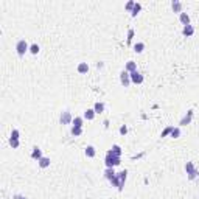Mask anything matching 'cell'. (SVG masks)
Masks as SVG:
<instances>
[{
  "mask_svg": "<svg viewBox=\"0 0 199 199\" xmlns=\"http://www.w3.org/2000/svg\"><path fill=\"white\" fill-rule=\"evenodd\" d=\"M39 51H40V47L38 44H31V45H30V53H31V55H38Z\"/></svg>",
  "mask_w": 199,
  "mask_h": 199,
  "instance_id": "28",
  "label": "cell"
},
{
  "mask_svg": "<svg viewBox=\"0 0 199 199\" xmlns=\"http://www.w3.org/2000/svg\"><path fill=\"white\" fill-rule=\"evenodd\" d=\"M76 72H78L80 75H86V73L89 72V64H87V62H80V64L76 65Z\"/></svg>",
  "mask_w": 199,
  "mask_h": 199,
  "instance_id": "13",
  "label": "cell"
},
{
  "mask_svg": "<svg viewBox=\"0 0 199 199\" xmlns=\"http://www.w3.org/2000/svg\"><path fill=\"white\" fill-rule=\"evenodd\" d=\"M9 145H11L13 149H17V148L20 146V140H13V139H9Z\"/></svg>",
  "mask_w": 199,
  "mask_h": 199,
  "instance_id": "31",
  "label": "cell"
},
{
  "mask_svg": "<svg viewBox=\"0 0 199 199\" xmlns=\"http://www.w3.org/2000/svg\"><path fill=\"white\" fill-rule=\"evenodd\" d=\"M185 173H187L188 181H195V179L199 176V171L196 170V166H195L193 162H187V163H185Z\"/></svg>",
  "mask_w": 199,
  "mask_h": 199,
  "instance_id": "2",
  "label": "cell"
},
{
  "mask_svg": "<svg viewBox=\"0 0 199 199\" xmlns=\"http://www.w3.org/2000/svg\"><path fill=\"white\" fill-rule=\"evenodd\" d=\"M193 115H195V111H193V109L187 111V114H185V115L181 118V121H179V128H181V126H187V124H190L191 120H193Z\"/></svg>",
  "mask_w": 199,
  "mask_h": 199,
  "instance_id": "6",
  "label": "cell"
},
{
  "mask_svg": "<svg viewBox=\"0 0 199 199\" xmlns=\"http://www.w3.org/2000/svg\"><path fill=\"white\" fill-rule=\"evenodd\" d=\"M19 137H20L19 129H13V131H11V137H9V139H13V140H19Z\"/></svg>",
  "mask_w": 199,
  "mask_h": 199,
  "instance_id": "30",
  "label": "cell"
},
{
  "mask_svg": "<svg viewBox=\"0 0 199 199\" xmlns=\"http://www.w3.org/2000/svg\"><path fill=\"white\" fill-rule=\"evenodd\" d=\"M120 163H121V157L114 156L111 151L106 153V157H104V165H106V168H115V166H118Z\"/></svg>",
  "mask_w": 199,
  "mask_h": 199,
  "instance_id": "1",
  "label": "cell"
},
{
  "mask_svg": "<svg viewBox=\"0 0 199 199\" xmlns=\"http://www.w3.org/2000/svg\"><path fill=\"white\" fill-rule=\"evenodd\" d=\"M84 156H86V157H89V159H93V157L97 156V149H95V146L87 145V146L84 148Z\"/></svg>",
  "mask_w": 199,
  "mask_h": 199,
  "instance_id": "10",
  "label": "cell"
},
{
  "mask_svg": "<svg viewBox=\"0 0 199 199\" xmlns=\"http://www.w3.org/2000/svg\"><path fill=\"white\" fill-rule=\"evenodd\" d=\"M59 123L61 124H72L73 123V115H72V112L70 111H62L61 112V115H59Z\"/></svg>",
  "mask_w": 199,
  "mask_h": 199,
  "instance_id": "4",
  "label": "cell"
},
{
  "mask_svg": "<svg viewBox=\"0 0 199 199\" xmlns=\"http://www.w3.org/2000/svg\"><path fill=\"white\" fill-rule=\"evenodd\" d=\"M140 11H142V5L135 2V6H134V9H132V13H131V16H132V17H137V14H139Z\"/></svg>",
  "mask_w": 199,
  "mask_h": 199,
  "instance_id": "26",
  "label": "cell"
},
{
  "mask_svg": "<svg viewBox=\"0 0 199 199\" xmlns=\"http://www.w3.org/2000/svg\"><path fill=\"white\" fill-rule=\"evenodd\" d=\"M179 20H181V24L185 27V25H190V16H188V13H181L179 14Z\"/></svg>",
  "mask_w": 199,
  "mask_h": 199,
  "instance_id": "14",
  "label": "cell"
},
{
  "mask_svg": "<svg viewBox=\"0 0 199 199\" xmlns=\"http://www.w3.org/2000/svg\"><path fill=\"white\" fill-rule=\"evenodd\" d=\"M95 115H97V112H95V111H93V107H92V109H86L82 117H84V120H89V121H92V120L95 118Z\"/></svg>",
  "mask_w": 199,
  "mask_h": 199,
  "instance_id": "15",
  "label": "cell"
},
{
  "mask_svg": "<svg viewBox=\"0 0 199 199\" xmlns=\"http://www.w3.org/2000/svg\"><path fill=\"white\" fill-rule=\"evenodd\" d=\"M118 132L121 134V135H126V134H128V126H126V124H121L120 129H118Z\"/></svg>",
  "mask_w": 199,
  "mask_h": 199,
  "instance_id": "32",
  "label": "cell"
},
{
  "mask_svg": "<svg viewBox=\"0 0 199 199\" xmlns=\"http://www.w3.org/2000/svg\"><path fill=\"white\" fill-rule=\"evenodd\" d=\"M50 163H51L50 157H42L40 160H38V165H39V168H42V170L48 168V166H50Z\"/></svg>",
  "mask_w": 199,
  "mask_h": 199,
  "instance_id": "19",
  "label": "cell"
},
{
  "mask_svg": "<svg viewBox=\"0 0 199 199\" xmlns=\"http://www.w3.org/2000/svg\"><path fill=\"white\" fill-rule=\"evenodd\" d=\"M114 156H117V157H121V154H123V149H121V146L120 145H112V148L109 149Z\"/></svg>",
  "mask_w": 199,
  "mask_h": 199,
  "instance_id": "20",
  "label": "cell"
},
{
  "mask_svg": "<svg viewBox=\"0 0 199 199\" xmlns=\"http://www.w3.org/2000/svg\"><path fill=\"white\" fill-rule=\"evenodd\" d=\"M134 6H135V2H134V0H129V2H128V3L124 5V9H126L128 13H132Z\"/></svg>",
  "mask_w": 199,
  "mask_h": 199,
  "instance_id": "29",
  "label": "cell"
},
{
  "mask_svg": "<svg viewBox=\"0 0 199 199\" xmlns=\"http://www.w3.org/2000/svg\"><path fill=\"white\" fill-rule=\"evenodd\" d=\"M181 134H182L181 128H179V126H174V128H173V131H171V134H170V137H171V139H179V137H181Z\"/></svg>",
  "mask_w": 199,
  "mask_h": 199,
  "instance_id": "22",
  "label": "cell"
},
{
  "mask_svg": "<svg viewBox=\"0 0 199 199\" xmlns=\"http://www.w3.org/2000/svg\"><path fill=\"white\" fill-rule=\"evenodd\" d=\"M42 157H44L42 156V149H40L39 146H33V149H31V159L40 160Z\"/></svg>",
  "mask_w": 199,
  "mask_h": 199,
  "instance_id": "12",
  "label": "cell"
},
{
  "mask_svg": "<svg viewBox=\"0 0 199 199\" xmlns=\"http://www.w3.org/2000/svg\"><path fill=\"white\" fill-rule=\"evenodd\" d=\"M134 34H135V31H134L132 28H129V30H128V38H126V44H128V45H131V44H132Z\"/></svg>",
  "mask_w": 199,
  "mask_h": 199,
  "instance_id": "25",
  "label": "cell"
},
{
  "mask_svg": "<svg viewBox=\"0 0 199 199\" xmlns=\"http://www.w3.org/2000/svg\"><path fill=\"white\" fill-rule=\"evenodd\" d=\"M145 42H135L134 44V51L135 53H143V50H145Z\"/></svg>",
  "mask_w": 199,
  "mask_h": 199,
  "instance_id": "21",
  "label": "cell"
},
{
  "mask_svg": "<svg viewBox=\"0 0 199 199\" xmlns=\"http://www.w3.org/2000/svg\"><path fill=\"white\" fill-rule=\"evenodd\" d=\"M182 34L185 36V38H191L193 34H195V27L190 24V25H185L184 28H182Z\"/></svg>",
  "mask_w": 199,
  "mask_h": 199,
  "instance_id": "11",
  "label": "cell"
},
{
  "mask_svg": "<svg viewBox=\"0 0 199 199\" xmlns=\"http://www.w3.org/2000/svg\"><path fill=\"white\" fill-rule=\"evenodd\" d=\"M104 109H106V106H104V103H103V101H97V103L93 104V111H95L97 114H103V112H104Z\"/></svg>",
  "mask_w": 199,
  "mask_h": 199,
  "instance_id": "17",
  "label": "cell"
},
{
  "mask_svg": "<svg viewBox=\"0 0 199 199\" xmlns=\"http://www.w3.org/2000/svg\"><path fill=\"white\" fill-rule=\"evenodd\" d=\"M124 70H126V72H129V73L135 72V70H137V62H134V61H128V62H126V65H124Z\"/></svg>",
  "mask_w": 199,
  "mask_h": 199,
  "instance_id": "16",
  "label": "cell"
},
{
  "mask_svg": "<svg viewBox=\"0 0 199 199\" xmlns=\"http://www.w3.org/2000/svg\"><path fill=\"white\" fill-rule=\"evenodd\" d=\"M13 199H27V198H25L24 195H14V196H13Z\"/></svg>",
  "mask_w": 199,
  "mask_h": 199,
  "instance_id": "33",
  "label": "cell"
},
{
  "mask_svg": "<svg viewBox=\"0 0 199 199\" xmlns=\"http://www.w3.org/2000/svg\"><path fill=\"white\" fill-rule=\"evenodd\" d=\"M82 128H76V126H72V129H70V134L73 135V137H81L82 135Z\"/></svg>",
  "mask_w": 199,
  "mask_h": 199,
  "instance_id": "23",
  "label": "cell"
},
{
  "mask_svg": "<svg viewBox=\"0 0 199 199\" xmlns=\"http://www.w3.org/2000/svg\"><path fill=\"white\" fill-rule=\"evenodd\" d=\"M117 179H118V182H120L118 191H121V190H123V187H124V182H126V179H128V171H126V170H123V171L117 173Z\"/></svg>",
  "mask_w": 199,
  "mask_h": 199,
  "instance_id": "8",
  "label": "cell"
},
{
  "mask_svg": "<svg viewBox=\"0 0 199 199\" xmlns=\"http://www.w3.org/2000/svg\"><path fill=\"white\" fill-rule=\"evenodd\" d=\"M171 9L174 11V13H184V3L182 2H179V0H173L171 2Z\"/></svg>",
  "mask_w": 199,
  "mask_h": 199,
  "instance_id": "9",
  "label": "cell"
},
{
  "mask_svg": "<svg viewBox=\"0 0 199 199\" xmlns=\"http://www.w3.org/2000/svg\"><path fill=\"white\" fill-rule=\"evenodd\" d=\"M115 176H117V173H115L114 168H106V170H104V179L111 181V179H114Z\"/></svg>",
  "mask_w": 199,
  "mask_h": 199,
  "instance_id": "18",
  "label": "cell"
},
{
  "mask_svg": "<svg viewBox=\"0 0 199 199\" xmlns=\"http://www.w3.org/2000/svg\"><path fill=\"white\" fill-rule=\"evenodd\" d=\"M120 82H121L123 87H129V84H132L131 82V73L126 72V70H121L120 72Z\"/></svg>",
  "mask_w": 199,
  "mask_h": 199,
  "instance_id": "5",
  "label": "cell"
},
{
  "mask_svg": "<svg viewBox=\"0 0 199 199\" xmlns=\"http://www.w3.org/2000/svg\"><path fill=\"white\" fill-rule=\"evenodd\" d=\"M27 51H30V45H28V42L25 39H19L16 42V53L19 55V56H25V53Z\"/></svg>",
  "mask_w": 199,
  "mask_h": 199,
  "instance_id": "3",
  "label": "cell"
},
{
  "mask_svg": "<svg viewBox=\"0 0 199 199\" xmlns=\"http://www.w3.org/2000/svg\"><path fill=\"white\" fill-rule=\"evenodd\" d=\"M173 128H174V126H166V128H165V129H163V131L160 132V137H162V139H163V137H168V135L171 134Z\"/></svg>",
  "mask_w": 199,
  "mask_h": 199,
  "instance_id": "27",
  "label": "cell"
},
{
  "mask_svg": "<svg viewBox=\"0 0 199 199\" xmlns=\"http://www.w3.org/2000/svg\"><path fill=\"white\" fill-rule=\"evenodd\" d=\"M143 81H145V78H143V75L139 70H135V72L131 73V82L132 84H142Z\"/></svg>",
  "mask_w": 199,
  "mask_h": 199,
  "instance_id": "7",
  "label": "cell"
},
{
  "mask_svg": "<svg viewBox=\"0 0 199 199\" xmlns=\"http://www.w3.org/2000/svg\"><path fill=\"white\" fill-rule=\"evenodd\" d=\"M72 126L82 128V126H84V117H73V123H72Z\"/></svg>",
  "mask_w": 199,
  "mask_h": 199,
  "instance_id": "24",
  "label": "cell"
}]
</instances>
